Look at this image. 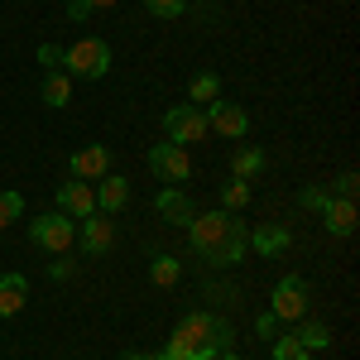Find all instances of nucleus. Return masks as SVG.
I'll list each match as a JSON object with an SVG mask.
<instances>
[{"instance_id":"nucleus-1","label":"nucleus","mask_w":360,"mask_h":360,"mask_svg":"<svg viewBox=\"0 0 360 360\" xmlns=\"http://www.w3.org/2000/svg\"><path fill=\"white\" fill-rule=\"evenodd\" d=\"M188 245L217 264V269H231L250 255V226L236 217V212H197L193 226H188Z\"/></svg>"},{"instance_id":"nucleus-2","label":"nucleus","mask_w":360,"mask_h":360,"mask_svg":"<svg viewBox=\"0 0 360 360\" xmlns=\"http://www.w3.org/2000/svg\"><path fill=\"white\" fill-rule=\"evenodd\" d=\"M221 351H236V332L226 317L212 312H188L164 346V360H217Z\"/></svg>"},{"instance_id":"nucleus-3","label":"nucleus","mask_w":360,"mask_h":360,"mask_svg":"<svg viewBox=\"0 0 360 360\" xmlns=\"http://www.w3.org/2000/svg\"><path fill=\"white\" fill-rule=\"evenodd\" d=\"M63 72L68 77H82V82H101L111 72V44L106 39H77L72 49H63Z\"/></svg>"},{"instance_id":"nucleus-4","label":"nucleus","mask_w":360,"mask_h":360,"mask_svg":"<svg viewBox=\"0 0 360 360\" xmlns=\"http://www.w3.org/2000/svg\"><path fill=\"white\" fill-rule=\"evenodd\" d=\"M29 240L39 250H49V255H68L77 245V221L63 217V212H44V217L29 221Z\"/></svg>"},{"instance_id":"nucleus-5","label":"nucleus","mask_w":360,"mask_h":360,"mask_svg":"<svg viewBox=\"0 0 360 360\" xmlns=\"http://www.w3.org/2000/svg\"><path fill=\"white\" fill-rule=\"evenodd\" d=\"M307 307H312V293H307V278L303 274H283L274 283V293H269V312H274L278 322H303Z\"/></svg>"},{"instance_id":"nucleus-6","label":"nucleus","mask_w":360,"mask_h":360,"mask_svg":"<svg viewBox=\"0 0 360 360\" xmlns=\"http://www.w3.org/2000/svg\"><path fill=\"white\" fill-rule=\"evenodd\" d=\"M149 173L164 183V188H178V183H188L193 178V159H188V149L183 144H154L149 149Z\"/></svg>"},{"instance_id":"nucleus-7","label":"nucleus","mask_w":360,"mask_h":360,"mask_svg":"<svg viewBox=\"0 0 360 360\" xmlns=\"http://www.w3.org/2000/svg\"><path fill=\"white\" fill-rule=\"evenodd\" d=\"M164 135L168 144H197V139H207V115L202 106H168L164 111Z\"/></svg>"},{"instance_id":"nucleus-8","label":"nucleus","mask_w":360,"mask_h":360,"mask_svg":"<svg viewBox=\"0 0 360 360\" xmlns=\"http://www.w3.org/2000/svg\"><path fill=\"white\" fill-rule=\"evenodd\" d=\"M202 115H207V130H217V135L226 139H245L250 135V111L245 106H236V101H212V106H202Z\"/></svg>"},{"instance_id":"nucleus-9","label":"nucleus","mask_w":360,"mask_h":360,"mask_svg":"<svg viewBox=\"0 0 360 360\" xmlns=\"http://www.w3.org/2000/svg\"><path fill=\"white\" fill-rule=\"evenodd\" d=\"M58 212H63V217H72V221H86V217L96 212V188L82 183V178L58 183Z\"/></svg>"},{"instance_id":"nucleus-10","label":"nucleus","mask_w":360,"mask_h":360,"mask_svg":"<svg viewBox=\"0 0 360 360\" xmlns=\"http://www.w3.org/2000/svg\"><path fill=\"white\" fill-rule=\"evenodd\" d=\"M77 245H82V255H111L115 221H106L101 212H91L86 221H77Z\"/></svg>"},{"instance_id":"nucleus-11","label":"nucleus","mask_w":360,"mask_h":360,"mask_svg":"<svg viewBox=\"0 0 360 360\" xmlns=\"http://www.w3.org/2000/svg\"><path fill=\"white\" fill-rule=\"evenodd\" d=\"M322 226H327V236H336V240H351L356 236V197H327Z\"/></svg>"},{"instance_id":"nucleus-12","label":"nucleus","mask_w":360,"mask_h":360,"mask_svg":"<svg viewBox=\"0 0 360 360\" xmlns=\"http://www.w3.org/2000/svg\"><path fill=\"white\" fill-rule=\"evenodd\" d=\"M68 168H72V178L96 183V178L111 173V149H106V144H86V149H77V154L68 159Z\"/></svg>"},{"instance_id":"nucleus-13","label":"nucleus","mask_w":360,"mask_h":360,"mask_svg":"<svg viewBox=\"0 0 360 360\" xmlns=\"http://www.w3.org/2000/svg\"><path fill=\"white\" fill-rule=\"evenodd\" d=\"M154 212H159L168 226H183V231H188V226H193V217H197L193 197L183 193V188H164V193L154 197Z\"/></svg>"},{"instance_id":"nucleus-14","label":"nucleus","mask_w":360,"mask_h":360,"mask_svg":"<svg viewBox=\"0 0 360 360\" xmlns=\"http://www.w3.org/2000/svg\"><path fill=\"white\" fill-rule=\"evenodd\" d=\"M101 188H96V212L101 217H120L125 207H130V178H120V173H106V178H96Z\"/></svg>"},{"instance_id":"nucleus-15","label":"nucleus","mask_w":360,"mask_h":360,"mask_svg":"<svg viewBox=\"0 0 360 360\" xmlns=\"http://www.w3.org/2000/svg\"><path fill=\"white\" fill-rule=\"evenodd\" d=\"M25 303H29V278L20 269L0 274V317H20Z\"/></svg>"},{"instance_id":"nucleus-16","label":"nucleus","mask_w":360,"mask_h":360,"mask_svg":"<svg viewBox=\"0 0 360 360\" xmlns=\"http://www.w3.org/2000/svg\"><path fill=\"white\" fill-rule=\"evenodd\" d=\"M39 96H44V106H53V111L72 106V77H68V72H44Z\"/></svg>"},{"instance_id":"nucleus-17","label":"nucleus","mask_w":360,"mask_h":360,"mask_svg":"<svg viewBox=\"0 0 360 360\" xmlns=\"http://www.w3.org/2000/svg\"><path fill=\"white\" fill-rule=\"evenodd\" d=\"M264 173V149H255V144H240L236 154H231V178H259Z\"/></svg>"},{"instance_id":"nucleus-18","label":"nucleus","mask_w":360,"mask_h":360,"mask_svg":"<svg viewBox=\"0 0 360 360\" xmlns=\"http://www.w3.org/2000/svg\"><path fill=\"white\" fill-rule=\"evenodd\" d=\"M250 245H255V255L274 259L278 250L288 245V231H283V226H255V231H250Z\"/></svg>"},{"instance_id":"nucleus-19","label":"nucleus","mask_w":360,"mask_h":360,"mask_svg":"<svg viewBox=\"0 0 360 360\" xmlns=\"http://www.w3.org/2000/svg\"><path fill=\"white\" fill-rule=\"evenodd\" d=\"M293 336H298V346H303V351H327V346H332V327H327V322H293Z\"/></svg>"},{"instance_id":"nucleus-20","label":"nucleus","mask_w":360,"mask_h":360,"mask_svg":"<svg viewBox=\"0 0 360 360\" xmlns=\"http://www.w3.org/2000/svg\"><path fill=\"white\" fill-rule=\"evenodd\" d=\"M217 96H221V77L217 72H197L188 82V106H212Z\"/></svg>"},{"instance_id":"nucleus-21","label":"nucleus","mask_w":360,"mask_h":360,"mask_svg":"<svg viewBox=\"0 0 360 360\" xmlns=\"http://www.w3.org/2000/svg\"><path fill=\"white\" fill-rule=\"evenodd\" d=\"M149 278H154L159 288H173V283L183 278V264H178V255H154V259H149Z\"/></svg>"},{"instance_id":"nucleus-22","label":"nucleus","mask_w":360,"mask_h":360,"mask_svg":"<svg viewBox=\"0 0 360 360\" xmlns=\"http://www.w3.org/2000/svg\"><path fill=\"white\" fill-rule=\"evenodd\" d=\"M250 197H255V188L245 178H231V183H221V212H240V207H250Z\"/></svg>"},{"instance_id":"nucleus-23","label":"nucleus","mask_w":360,"mask_h":360,"mask_svg":"<svg viewBox=\"0 0 360 360\" xmlns=\"http://www.w3.org/2000/svg\"><path fill=\"white\" fill-rule=\"evenodd\" d=\"M274 360H312V351H303L298 346V336H274Z\"/></svg>"},{"instance_id":"nucleus-24","label":"nucleus","mask_w":360,"mask_h":360,"mask_svg":"<svg viewBox=\"0 0 360 360\" xmlns=\"http://www.w3.org/2000/svg\"><path fill=\"white\" fill-rule=\"evenodd\" d=\"M20 217H25V197L20 193H0V231H5L10 221H20Z\"/></svg>"},{"instance_id":"nucleus-25","label":"nucleus","mask_w":360,"mask_h":360,"mask_svg":"<svg viewBox=\"0 0 360 360\" xmlns=\"http://www.w3.org/2000/svg\"><path fill=\"white\" fill-rule=\"evenodd\" d=\"M144 10H149L154 20H178V15L188 10V0H144Z\"/></svg>"},{"instance_id":"nucleus-26","label":"nucleus","mask_w":360,"mask_h":360,"mask_svg":"<svg viewBox=\"0 0 360 360\" xmlns=\"http://www.w3.org/2000/svg\"><path fill=\"white\" fill-rule=\"evenodd\" d=\"M327 188H303V193H298V207H307V212H322V207H327Z\"/></svg>"},{"instance_id":"nucleus-27","label":"nucleus","mask_w":360,"mask_h":360,"mask_svg":"<svg viewBox=\"0 0 360 360\" xmlns=\"http://www.w3.org/2000/svg\"><path fill=\"white\" fill-rule=\"evenodd\" d=\"M39 63H44L49 72H63V49H58V44H44V49H39Z\"/></svg>"},{"instance_id":"nucleus-28","label":"nucleus","mask_w":360,"mask_h":360,"mask_svg":"<svg viewBox=\"0 0 360 360\" xmlns=\"http://www.w3.org/2000/svg\"><path fill=\"white\" fill-rule=\"evenodd\" d=\"M255 332L264 336V341H274V336H278V317H274V312H259V317H255Z\"/></svg>"},{"instance_id":"nucleus-29","label":"nucleus","mask_w":360,"mask_h":360,"mask_svg":"<svg viewBox=\"0 0 360 360\" xmlns=\"http://www.w3.org/2000/svg\"><path fill=\"white\" fill-rule=\"evenodd\" d=\"M72 274H77V264H72L68 255H58L53 264H49V278H58V283H63V278H72Z\"/></svg>"},{"instance_id":"nucleus-30","label":"nucleus","mask_w":360,"mask_h":360,"mask_svg":"<svg viewBox=\"0 0 360 360\" xmlns=\"http://www.w3.org/2000/svg\"><path fill=\"white\" fill-rule=\"evenodd\" d=\"M63 10H68V20H72V25H86V20H91V10H86V0H68Z\"/></svg>"},{"instance_id":"nucleus-31","label":"nucleus","mask_w":360,"mask_h":360,"mask_svg":"<svg viewBox=\"0 0 360 360\" xmlns=\"http://www.w3.org/2000/svg\"><path fill=\"white\" fill-rule=\"evenodd\" d=\"M356 173H341V178H336V197H356Z\"/></svg>"},{"instance_id":"nucleus-32","label":"nucleus","mask_w":360,"mask_h":360,"mask_svg":"<svg viewBox=\"0 0 360 360\" xmlns=\"http://www.w3.org/2000/svg\"><path fill=\"white\" fill-rule=\"evenodd\" d=\"M111 5H120V0H86V10L96 15V10H111Z\"/></svg>"},{"instance_id":"nucleus-33","label":"nucleus","mask_w":360,"mask_h":360,"mask_svg":"<svg viewBox=\"0 0 360 360\" xmlns=\"http://www.w3.org/2000/svg\"><path fill=\"white\" fill-rule=\"evenodd\" d=\"M120 360H159V356H144V351H125Z\"/></svg>"},{"instance_id":"nucleus-34","label":"nucleus","mask_w":360,"mask_h":360,"mask_svg":"<svg viewBox=\"0 0 360 360\" xmlns=\"http://www.w3.org/2000/svg\"><path fill=\"white\" fill-rule=\"evenodd\" d=\"M217 360H245V356H236V351H221V356H217Z\"/></svg>"}]
</instances>
